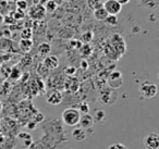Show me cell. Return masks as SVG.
<instances>
[{"label": "cell", "instance_id": "cell-1", "mask_svg": "<svg viewBox=\"0 0 159 149\" xmlns=\"http://www.w3.org/2000/svg\"><path fill=\"white\" fill-rule=\"evenodd\" d=\"M80 118H81V113L79 112V110L75 108H68L62 112V122L68 126H75L79 124Z\"/></svg>", "mask_w": 159, "mask_h": 149}, {"label": "cell", "instance_id": "cell-2", "mask_svg": "<svg viewBox=\"0 0 159 149\" xmlns=\"http://www.w3.org/2000/svg\"><path fill=\"white\" fill-rule=\"evenodd\" d=\"M139 92L141 94V96L143 98L146 99H150L154 98L157 95V92H158V88H157V85L155 83L150 81H144L143 83L139 85Z\"/></svg>", "mask_w": 159, "mask_h": 149}, {"label": "cell", "instance_id": "cell-3", "mask_svg": "<svg viewBox=\"0 0 159 149\" xmlns=\"http://www.w3.org/2000/svg\"><path fill=\"white\" fill-rule=\"evenodd\" d=\"M99 101L102 103V105L106 106H111L118 100V94L116 92V89H112V88L108 87L105 88L100 92L99 94Z\"/></svg>", "mask_w": 159, "mask_h": 149}, {"label": "cell", "instance_id": "cell-4", "mask_svg": "<svg viewBox=\"0 0 159 149\" xmlns=\"http://www.w3.org/2000/svg\"><path fill=\"white\" fill-rule=\"evenodd\" d=\"M108 85L110 88L112 89H117V88H120L123 84V75L120 71L116 70L112 71V72L109 74L108 76Z\"/></svg>", "mask_w": 159, "mask_h": 149}, {"label": "cell", "instance_id": "cell-5", "mask_svg": "<svg viewBox=\"0 0 159 149\" xmlns=\"http://www.w3.org/2000/svg\"><path fill=\"white\" fill-rule=\"evenodd\" d=\"M110 43H111L110 46L119 53V56H122L124 52H125V49H126L125 42H124V39L119 35V34H115V35L111 36Z\"/></svg>", "mask_w": 159, "mask_h": 149}, {"label": "cell", "instance_id": "cell-6", "mask_svg": "<svg viewBox=\"0 0 159 149\" xmlns=\"http://www.w3.org/2000/svg\"><path fill=\"white\" fill-rule=\"evenodd\" d=\"M102 8L110 16H118L122 10V6L120 3H118L116 0H106L102 3Z\"/></svg>", "mask_w": 159, "mask_h": 149}, {"label": "cell", "instance_id": "cell-7", "mask_svg": "<svg viewBox=\"0 0 159 149\" xmlns=\"http://www.w3.org/2000/svg\"><path fill=\"white\" fill-rule=\"evenodd\" d=\"M63 100V95L57 89H51L47 93L46 101L51 106H59Z\"/></svg>", "mask_w": 159, "mask_h": 149}, {"label": "cell", "instance_id": "cell-8", "mask_svg": "<svg viewBox=\"0 0 159 149\" xmlns=\"http://www.w3.org/2000/svg\"><path fill=\"white\" fill-rule=\"evenodd\" d=\"M144 146L146 149H159V135L150 133L144 137Z\"/></svg>", "mask_w": 159, "mask_h": 149}, {"label": "cell", "instance_id": "cell-9", "mask_svg": "<svg viewBox=\"0 0 159 149\" xmlns=\"http://www.w3.org/2000/svg\"><path fill=\"white\" fill-rule=\"evenodd\" d=\"M79 124L81 125V129H89L93 127V125L95 124L94 123V120H93V116H92V114H83L81 118H80V122Z\"/></svg>", "mask_w": 159, "mask_h": 149}, {"label": "cell", "instance_id": "cell-10", "mask_svg": "<svg viewBox=\"0 0 159 149\" xmlns=\"http://www.w3.org/2000/svg\"><path fill=\"white\" fill-rule=\"evenodd\" d=\"M30 16H31V18H33L34 20H42V19H44L45 16H46V10L40 5L35 6V7H33L31 9Z\"/></svg>", "mask_w": 159, "mask_h": 149}, {"label": "cell", "instance_id": "cell-11", "mask_svg": "<svg viewBox=\"0 0 159 149\" xmlns=\"http://www.w3.org/2000/svg\"><path fill=\"white\" fill-rule=\"evenodd\" d=\"M43 63L47 69L53 70V69H57L59 66V59H58L57 56H47L44 59Z\"/></svg>", "mask_w": 159, "mask_h": 149}, {"label": "cell", "instance_id": "cell-12", "mask_svg": "<svg viewBox=\"0 0 159 149\" xmlns=\"http://www.w3.org/2000/svg\"><path fill=\"white\" fill-rule=\"evenodd\" d=\"M71 136H72L73 139L76 140V142H83V140L86 139L87 133L85 129H81V127H75L74 129H72Z\"/></svg>", "mask_w": 159, "mask_h": 149}, {"label": "cell", "instance_id": "cell-13", "mask_svg": "<svg viewBox=\"0 0 159 149\" xmlns=\"http://www.w3.org/2000/svg\"><path fill=\"white\" fill-rule=\"evenodd\" d=\"M18 138L20 140H22L23 148H29L32 144H33V137L31 134L26 133V132H22L18 135Z\"/></svg>", "mask_w": 159, "mask_h": 149}, {"label": "cell", "instance_id": "cell-14", "mask_svg": "<svg viewBox=\"0 0 159 149\" xmlns=\"http://www.w3.org/2000/svg\"><path fill=\"white\" fill-rule=\"evenodd\" d=\"M66 90H69V92H71V93H76L80 88L79 79H74V77H70V79L66 82Z\"/></svg>", "mask_w": 159, "mask_h": 149}, {"label": "cell", "instance_id": "cell-15", "mask_svg": "<svg viewBox=\"0 0 159 149\" xmlns=\"http://www.w3.org/2000/svg\"><path fill=\"white\" fill-rule=\"evenodd\" d=\"M93 120H94V123H104L105 121L107 120V113L105 110H102V109H98V110H95L93 115Z\"/></svg>", "mask_w": 159, "mask_h": 149}, {"label": "cell", "instance_id": "cell-16", "mask_svg": "<svg viewBox=\"0 0 159 149\" xmlns=\"http://www.w3.org/2000/svg\"><path fill=\"white\" fill-rule=\"evenodd\" d=\"M107 16H108V13H107L106 10H105L102 7L97 8V9L94 10V18H95L97 21H100V22H102V21L106 20Z\"/></svg>", "mask_w": 159, "mask_h": 149}, {"label": "cell", "instance_id": "cell-17", "mask_svg": "<svg viewBox=\"0 0 159 149\" xmlns=\"http://www.w3.org/2000/svg\"><path fill=\"white\" fill-rule=\"evenodd\" d=\"M38 52L42 56H48L51 52V46L48 43H42V44L38 46Z\"/></svg>", "mask_w": 159, "mask_h": 149}, {"label": "cell", "instance_id": "cell-18", "mask_svg": "<svg viewBox=\"0 0 159 149\" xmlns=\"http://www.w3.org/2000/svg\"><path fill=\"white\" fill-rule=\"evenodd\" d=\"M32 46H33V40L32 39H21L20 40V48L22 49L23 51L27 52V51L31 50Z\"/></svg>", "mask_w": 159, "mask_h": 149}, {"label": "cell", "instance_id": "cell-19", "mask_svg": "<svg viewBox=\"0 0 159 149\" xmlns=\"http://www.w3.org/2000/svg\"><path fill=\"white\" fill-rule=\"evenodd\" d=\"M80 53L83 56V57H89L92 53V47L89 44H84L81 46L80 48Z\"/></svg>", "mask_w": 159, "mask_h": 149}, {"label": "cell", "instance_id": "cell-20", "mask_svg": "<svg viewBox=\"0 0 159 149\" xmlns=\"http://www.w3.org/2000/svg\"><path fill=\"white\" fill-rule=\"evenodd\" d=\"M104 22L106 23L107 25H109V26H116V25L118 24V16L108 14V16H107Z\"/></svg>", "mask_w": 159, "mask_h": 149}, {"label": "cell", "instance_id": "cell-21", "mask_svg": "<svg viewBox=\"0 0 159 149\" xmlns=\"http://www.w3.org/2000/svg\"><path fill=\"white\" fill-rule=\"evenodd\" d=\"M44 8L47 12H53L57 9V3H56L55 1H52V0H49V1H47L46 6H45Z\"/></svg>", "mask_w": 159, "mask_h": 149}, {"label": "cell", "instance_id": "cell-22", "mask_svg": "<svg viewBox=\"0 0 159 149\" xmlns=\"http://www.w3.org/2000/svg\"><path fill=\"white\" fill-rule=\"evenodd\" d=\"M87 1H89V6L93 10L102 7V3H104L102 2V0H87Z\"/></svg>", "mask_w": 159, "mask_h": 149}, {"label": "cell", "instance_id": "cell-23", "mask_svg": "<svg viewBox=\"0 0 159 149\" xmlns=\"http://www.w3.org/2000/svg\"><path fill=\"white\" fill-rule=\"evenodd\" d=\"M79 112L82 114H89V106L87 102H82L80 103V107H79Z\"/></svg>", "mask_w": 159, "mask_h": 149}, {"label": "cell", "instance_id": "cell-24", "mask_svg": "<svg viewBox=\"0 0 159 149\" xmlns=\"http://www.w3.org/2000/svg\"><path fill=\"white\" fill-rule=\"evenodd\" d=\"M93 39V33L92 32H85L82 35V42H84L85 44H89V42H92Z\"/></svg>", "mask_w": 159, "mask_h": 149}, {"label": "cell", "instance_id": "cell-25", "mask_svg": "<svg viewBox=\"0 0 159 149\" xmlns=\"http://www.w3.org/2000/svg\"><path fill=\"white\" fill-rule=\"evenodd\" d=\"M64 73H66L68 76H70V77H72L73 75L76 73V68L75 66H73V65H69V66H66V69H64Z\"/></svg>", "mask_w": 159, "mask_h": 149}, {"label": "cell", "instance_id": "cell-26", "mask_svg": "<svg viewBox=\"0 0 159 149\" xmlns=\"http://www.w3.org/2000/svg\"><path fill=\"white\" fill-rule=\"evenodd\" d=\"M16 7H18L19 10L24 11V10L27 9V2L25 0H16Z\"/></svg>", "mask_w": 159, "mask_h": 149}, {"label": "cell", "instance_id": "cell-27", "mask_svg": "<svg viewBox=\"0 0 159 149\" xmlns=\"http://www.w3.org/2000/svg\"><path fill=\"white\" fill-rule=\"evenodd\" d=\"M21 36H22L23 39H31L32 37V29H25L21 32Z\"/></svg>", "mask_w": 159, "mask_h": 149}, {"label": "cell", "instance_id": "cell-28", "mask_svg": "<svg viewBox=\"0 0 159 149\" xmlns=\"http://www.w3.org/2000/svg\"><path fill=\"white\" fill-rule=\"evenodd\" d=\"M107 149H128V147L124 146L121 142H115V144L110 145Z\"/></svg>", "mask_w": 159, "mask_h": 149}, {"label": "cell", "instance_id": "cell-29", "mask_svg": "<svg viewBox=\"0 0 159 149\" xmlns=\"http://www.w3.org/2000/svg\"><path fill=\"white\" fill-rule=\"evenodd\" d=\"M24 18V11L22 10H16V12L13 13V20H20V19Z\"/></svg>", "mask_w": 159, "mask_h": 149}, {"label": "cell", "instance_id": "cell-30", "mask_svg": "<svg viewBox=\"0 0 159 149\" xmlns=\"http://www.w3.org/2000/svg\"><path fill=\"white\" fill-rule=\"evenodd\" d=\"M29 149H47V148L42 142H33V144L29 147Z\"/></svg>", "mask_w": 159, "mask_h": 149}, {"label": "cell", "instance_id": "cell-31", "mask_svg": "<svg viewBox=\"0 0 159 149\" xmlns=\"http://www.w3.org/2000/svg\"><path fill=\"white\" fill-rule=\"evenodd\" d=\"M3 22L8 23V24H12V23H14V20L13 18H10V16H5L3 18Z\"/></svg>", "mask_w": 159, "mask_h": 149}, {"label": "cell", "instance_id": "cell-32", "mask_svg": "<svg viewBox=\"0 0 159 149\" xmlns=\"http://www.w3.org/2000/svg\"><path fill=\"white\" fill-rule=\"evenodd\" d=\"M80 66H81L82 69H84V70H86V69L89 68V63H87L86 60H82L81 63H80Z\"/></svg>", "mask_w": 159, "mask_h": 149}, {"label": "cell", "instance_id": "cell-33", "mask_svg": "<svg viewBox=\"0 0 159 149\" xmlns=\"http://www.w3.org/2000/svg\"><path fill=\"white\" fill-rule=\"evenodd\" d=\"M116 1H117L118 3H120L121 6H124V5H128L131 0H116Z\"/></svg>", "mask_w": 159, "mask_h": 149}, {"label": "cell", "instance_id": "cell-34", "mask_svg": "<svg viewBox=\"0 0 159 149\" xmlns=\"http://www.w3.org/2000/svg\"><path fill=\"white\" fill-rule=\"evenodd\" d=\"M3 18H5V16L0 13V24H1V23H3Z\"/></svg>", "mask_w": 159, "mask_h": 149}, {"label": "cell", "instance_id": "cell-35", "mask_svg": "<svg viewBox=\"0 0 159 149\" xmlns=\"http://www.w3.org/2000/svg\"><path fill=\"white\" fill-rule=\"evenodd\" d=\"M0 2H2V0H0Z\"/></svg>", "mask_w": 159, "mask_h": 149}]
</instances>
